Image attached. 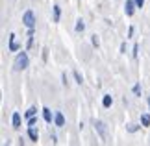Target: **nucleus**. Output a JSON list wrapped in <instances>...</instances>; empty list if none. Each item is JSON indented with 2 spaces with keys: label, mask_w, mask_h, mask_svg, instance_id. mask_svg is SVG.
Segmentation results:
<instances>
[{
  "label": "nucleus",
  "mask_w": 150,
  "mask_h": 146,
  "mask_svg": "<svg viewBox=\"0 0 150 146\" xmlns=\"http://www.w3.org/2000/svg\"><path fill=\"white\" fill-rule=\"evenodd\" d=\"M28 65H30V57H28V54L24 50L19 52V54L15 56V61H13V71L21 72V71H24V68H28Z\"/></svg>",
  "instance_id": "obj_1"
},
{
  "label": "nucleus",
  "mask_w": 150,
  "mask_h": 146,
  "mask_svg": "<svg viewBox=\"0 0 150 146\" xmlns=\"http://www.w3.org/2000/svg\"><path fill=\"white\" fill-rule=\"evenodd\" d=\"M35 15H33L32 9H26L24 15H22V24H24L28 30H35Z\"/></svg>",
  "instance_id": "obj_2"
},
{
  "label": "nucleus",
  "mask_w": 150,
  "mask_h": 146,
  "mask_svg": "<svg viewBox=\"0 0 150 146\" xmlns=\"http://www.w3.org/2000/svg\"><path fill=\"white\" fill-rule=\"evenodd\" d=\"M95 130L98 131V135H100V139H102L104 142L109 141V137H108V128H106V124H104L102 120H95Z\"/></svg>",
  "instance_id": "obj_3"
},
{
  "label": "nucleus",
  "mask_w": 150,
  "mask_h": 146,
  "mask_svg": "<svg viewBox=\"0 0 150 146\" xmlns=\"http://www.w3.org/2000/svg\"><path fill=\"white\" fill-rule=\"evenodd\" d=\"M135 8H137V4H135V0H126V4H124V13L132 17L135 13Z\"/></svg>",
  "instance_id": "obj_4"
},
{
  "label": "nucleus",
  "mask_w": 150,
  "mask_h": 146,
  "mask_svg": "<svg viewBox=\"0 0 150 146\" xmlns=\"http://www.w3.org/2000/svg\"><path fill=\"white\" fill-rule=\"evenodd\" d=\"M54 126H57V128L65 126V116H63L61 111H56V113H54Z\"/></svg>",
  "instance_id": "obj_5"
},
{
  "label": "nucleus",
  "mask_w": 150,
  "mask_h": 146,
  "mask_svg": "<svg viewBox=\"0 0 150 146\" xmlns=\"http://www.w3.org/2000/svg\"><path fill=\"white\" fill-rule=\"evenodd\" d=\"M28 137H30L32 142H37L39 141V131L35 130V126H30V128H28Z\"/></svg>",
  "instance_id": "obj_6"
},
{
  "label": "nucleus",
  "mask_w": 150,
  "mask_h": 146,
  "mask_svg": "<svg viewBox=\"0 0 150 146\" xmlns=\"http://www.w3.org/2000/svg\"><path fill=\"white\" fill-rule=\"evenodd\" d=\"M9 52H19L21 50V46L17 44V41H15V33H9Z\"/></svg>",
  "instance_id": "obj_7"
},
{
  "label": "nucleus",
  "mask_w": 150,
  "mask_h": 146,
  "mask_svg": "<svg viewBox=\"0 0 150 146\" xmlns=\"http://www.w3.org/2000/svg\"><path fill=\"white\" fill-rule=\"evenodd\" d=\"M41 111H43V118H45V122H47V124H52V120H54V115H52V111H50L48 107H43Z\"/></svg>",
  "instance_id": "obj_8"
},
{
  "label": "nucleus",
  "mask_w": 150,
  "mask_h": 146,
  "mask_svg": "<svg viewBox=\"0 0 150 146\" xmlns=\"http://www.w3.org/2000/svg\"><path fill=\"white\" fill-rule=\"evenodd\" d=\"M111 104H113L111 95H104V96H102V106L106 107V109H108V107H111Z\"/></svg>",
  "instance_id": "obj_9"
},
{
  "label": "nucleus",
  "mask_w": 150,
  "mask_h": 146,
  "mask_svg": "<svg viewBox=\"0 0 150 146\" xmlns=\"http://www.w3.org/2000/svg\"><path fill=\"white\" fill-rule=\"evenodd\" d=\"M11 124H13V128H21V115L17 111L11 115Z\"/></svg>",
  "instance_id": "obj_10"
},
{
  "label": "nucleus",
  "mask_w": 150,
  "mask_h": 146,
  "mask_svg": "<svg viewBox=\"0 0 150 146\" xmlns=\"http://www.w3.org/2000/svg\"><path fill=\"white\" fill-rule=\"evenodd\" d=\"M52 11H54V22H59V19H61V8L57 4H54Z\"/></svg>",
  "instance_id": "obj_11"
},
{
  "label": "nucleus",
  "mask_w": 150,
  "mask_h": 146,
  "mask_svg": "<svg viewBox=\"0 0 150 146\" xmlns=\"http://www.w3.org/2000/svg\"><path fill=\"white\" fill-rule=\"evenodd\" d=\"M74 30H76L78 33H82V32L85 30V22H83V19H78V20H76V26H74Z\"/></svg>",
  "instance_id": "obj_12"
},
{
  "label": "nucleus",
  "mask_w": 150,
  "mask_h": 146,
  "mask_svg": "<svg viewBox=\"0 0 150 146\" xmlns=\"http://www.w3.org/2000/svg\"><path fill=\"white\" fill-rule=\"evenodd\" d=\"M141 124L143 126H150V115L148 113H143L141 115Z\"/></svg>",
  "instance_id": "obj_13"
},
{
  "label": "nucleus",
  "mask_w": 150,
  "mask_h": 146,
  "mask_svg": "<svg viewBox=\"0 0 150 146\" xmlns=\"http://www.w3.org/2000/svg\"><path fill=\"white\" fill-rule=\"evenodd\" d=\"M74 80H76V83H78V85H82V83H83V76L80 74L78 71H74Z\"/></svg>",
  "instance_id": "obj_14"
},
{
  "label": "nucleus",
  "mask_w": 150,
  "mask_h": 146,
  "mask_svg": "<svg viewBox=\"0 0 150 146\" xmlns=\"http://www.w3.org/2000/svg\"><path fill=\"white\" fill-rule=\"evenodd\" d=\"M33 46V30H28V48Z\"/></svg>",
  "instance_id": "obj_15"
},
{
  "label": "nucleus",
  "mask_w": 150,
  "mask_h": 146,
  "mask_svg": "<svg viewBox=\"0 0 150 146\" xmlns=\"http://www.w3.org/2000/svg\"><path fill=\"white\" fill-rule=\"evenodd\" d=\"M132 92H134L135 96H141V85H139V83H135L134 87H132Z\"/></svg>",
  "instance_id": "obj_16"
},
{
  "label": "nucleus",
  "mask_w": 150,
  "mask_h": 146,
  "mask_svg": "<svg viewBox=\"0 0 150 146\" xmlns=\"http://www.w3.org/2000/svg\"><path fill=\"white\" fill-rule=\"evenodd\" d=\"M37 115V107H30L26 111V118H30V116H35Z\"/></svg>",
  "instance_id": "obj_17"
},
{
  "label": "nucleus",
  "mask_w": 150,
  "mask_h": 146,
  "mask_svg": "<svg viewBox=\"0 0 150 146\" xmlns=\"http://www.w3.org/2000/svg\"><path fill=\"white\" fill-rule=\"evenodd\" d=\"M91 43H93V46H96V48H98V46H100V39H98V35H91Z\"/></svg>",
  "instance_id": "obj_18"
},
{
  "label": "nucleus",
  "mask_w": 150,
  "mask_h": 146,
  "mask_svg": "<svg viewBox=\"0 0 150 146\" xmlns=\"http://www.w3.org/2000/svg\"><path fill=\"white\" fill-rule=\"evenodd\" d=\"M126 130H128L130 133H135L137 130H139V126H135V124H128V126H126Z\"/></svg>",
  "instance_id": "obj_19"
},
{
  "label": "nucleus",
  "mask_w": 150,
  "mask_h": 146,
  "mask_svg": "<svg viewBox=\"0 0 150 146\" xmlns=\"http://www.w3.org/2000/svg\"><path fill=\"white\" fill-rule=\"evenodd\" d=\"M30 126H37V116H30L28 118V128Z\"/></svg>",
  "instance_id": "obj_20"
},
{
  "label": "nucleus",
  "mask_w": 150,
  "mask_h": 146,
  "mask_svg": "<svg viewBox=\"0 0 150 146\" xmlns=\"http://www.w3.org/2000/svg\"><path fill=\"white\" fill-rule=\"evenodd\" d=\"M61 83H63V85H67V83H69V80H67V74H65V72L61 74Z\"/></svg>",
  "instance_id": "obj_21"
},
{
  "label": "nucleus",
  "mask_w": 150,
  "mask_h": 146,
  "mask_svg": "<svg viewBox=\"0 0 150 146\" xmlns=\"http://www.w3.org/2000/svg\"><path fill=\"white\" fill-rule=\"evenodd\" d=\"M137 52H139V44H134V57H135V59H137Z\"/></svg>",
  "instance_id": "obj_22"
},
{
  "label": "nucleus",
  "mask_w": 150,
  "mask_h": 146,
  "mask_svg": "<svg viewBox=\"0 0 150 146\" xmlns=\"http://www.w3.org/2000/svg\"><path fill=\"white\" fill-rule=\"evenodd\" d=\"M134 32H135V28H134V26H130V30H128V39H130V37H134Z\"/></svg>",
  "instance_id": "obj_23"
},
{
  "label": "nucleus",
  "mask_w": 150,
  "mask_h": 146,
  "mask_svg": "<svg viewBox=\"0 0 150 146\" xmlns=\"http://www.w3.org/2000/svg\"><path fill=\"white\" fill-rule=\"evenodd\" d=\"M135 4H137V8H143V6H145V0H135Z\"/></svg>",
  "instance_id": "obj_24"
},
{
  "label": "nucleus",
  "mask_w": 150,
  "mask_h": 146,
  "mask_svg": "<svg viewBox=\"0 0 150 146\" xmlns=\"http://www.w3.org/2000/svg\"><path fill=\"white\" fill-rule=\"evenodd\" d=\"M120 54H126V43L120 44Z\"/></svg>",
  "instance_id": "obj_25"
},
{
  "label": "nucleus",
  "mask_w": 150,
  "mask_h": 146,
  "mask_svg": "<svg viewBox=\"0 0 150 146\" xmlns=\"http://www.w3.org/2000/svg\"><path fill=\"white\" fill-rule=\"evenodd\" d=\"M47 57H48V50H47V48H45V50H43V59H45V61H47Z\"/></svg>",
  "instance_id": "obj_26"
},
{
  "label": "nucleus",
  "mask_w": 150,
  "mask_h": 146,
  "mask_svg": "<svg viewBox=\"0 0 150 146\" xmlns=\"http://www.w3.org/2000/svg\"><path fill=\"white\" fill-rule=\"evenodd\" d=\"M148 109H150V98H148Z\"/></svg>",
  "instance_id": "obj_27"
}]
</instances>
